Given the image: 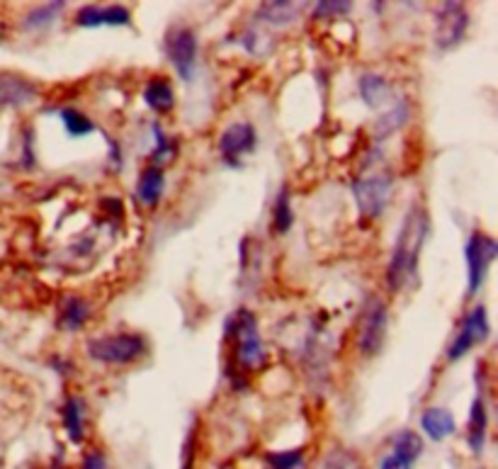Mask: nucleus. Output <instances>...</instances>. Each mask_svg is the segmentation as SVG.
Wrapping results in <instances>:
<instances>
[{
	"label": "nucleus",
	"instance_id": "1",
	"mask_svg": "<svg viewBox=\"0 0 498 469\" xmlns=\"http://www.w3.org/2000/svg\"><path fill=\"white\" fill-rule=\"evenodd\" d=\"M425 234H428V219L421 207H413L403 219V226L396 239L394 254L389 261L387 283L392 290H402L409 280H416L418 255L423 248Z\"/></svg>",
	"mask_w": 498,
	"mask_h": 469
},
{
	"label": "nucleus",
	"instance_id": "2",
	"mask_svg": "<svg viewBox=\"0 0 498 469\" xmlns=\"http://www.w3.org/2000/svg\"><path fill=\"white\" fill-rule=\"evenodd\" d=\"M224 334L226 338L236 343V363L241 365V370H258V367L265 365V348H263L261 331H258V321L251 312L231 314L226 326H224Z\"/></svg>",
	"mask_w": 498,
	"mask_h": 469
},
{
	"label": "nucleus",
	"instance_id": "3",
	"mask_svg": "<svg viewBox=\"0 0 498 469\" xmlns=\"http://www.w3.org/2000/svg\"><path fill=\"white\" fill-rule=\"evenodd\" d=\"M146 355V341L136 334L100 335L88 341V358L105 365H129Z\"/></svg>",
	"mask_w": 498,
	"mask_h": 469
},
{
	"label": "nucleus",
	"instance_id": "4",
	"mask_svg": "<svg viewBox=\"0 0 498 469\" xmlns=\"http://www.w3.org/2000/svg\"><path fill=\"white\" fill-rule=\"evenodd\" d=\"M464 255H467V270H469V294H476L479 287L486 280V273H489L491 263L496 261L498 255V244L491 236L482 234V231H474L467 239V248H464Z\"/></svg>",
	"mask_w": 498,
	"mask_h": 469
},
{
	"label": "nucleus",
	"instance_id": "5",
	"mask_svg": "<svg viewBox=\"0 0 498 469\" xmlns=\"http://www.w3.org/2000/svg\"><path fill=\"white\" fill-rule=\"evenodd\" d=\"M165 52H168V59H171L173 68L178 71V75L183 81H193L194 66H197V37L190 27H178V30L168 32L165 37Z\"/></svg>",
	"mask_w": 498,
	"mask_h": 469
},
{
	"label": "nucleus",
	"instance_id": "6",
	"mask_svg": "<svg viewBox=\"0 0 498 469\" xmlns=\"http://www.w3.org/2000/svg\"><path fill=\"white\" fill-rule=\"evenodd\" d=\"M353 195L357 200L360 216L364 219H377L387 207L389 195H392V178L389 175H372L353 183Z\"/></svg>",
	"mask_w": 498,
	"mask_h": 469
},
{
	"label": "nucleus",
	"instance_id": "7",
	"mask_svg": "<svg viewBox=\"0 0 498 469\" xmlns=\"http://www.w3.org/2000/svg\"><path fill=\"white\" fill-rule=\"evenodd\" d=\"M469 15L462 3H443L435 13V45L438 49H454L464 39Z\"/></svg>",
	"mask_w": 498,
	"mask_h": 469
},
{
	"label": "nucleus",
	"instance_id": "8",
	"mask_svg": "<svg viewBox=\"0 0 498 469\" xmlns=\"http://www.w3.org/2000/svg\"><path fill=\"white\" fill-rule=\"evenodd\" d=\"M384 334H387V304L380 299H372L370 306L364 309L360 335H357V348L364 358H374L380 353Z\"/></svg>",
	"mask_w": 498,
	"mask_h": 469
},
{
	"label": "nucleus",
	"instance_id": "9",
	"mask_svg": "<svg viewBox=\"0 0 498 469\" xmlns=\"http://www.w3.org/2000/svg\"><path fill=\"white\" fill-rule=\"evenodd\" d=\"M489 331L491 326L489 316H486V309H483L482 304L474 306V309L464 316V321H462V328L457 331L453 345L447 350V360H450V363H457L467 350L474 348L476 343L486 341Z\"/></svg>",
	"mask_w": 498,
	"mask_h": 469
},
{
	"label": "nucleus",
	"instance_id": "10",
	"mask_svg": "<svg viewBox=\"0 0 498 469\" xmlns=\"http://www.w3.org/2000/svg\"><path fill=\"white\" fill-rule=\"evenodd\" d=\"M255 142H258V136H255L254 125H248V122H236V125L224 129L222 136H219V151H222L224 164L236 168L238 158L244 154H251L255 149Z\"/></svg>",
	"mask_w": 498,
	"mask_h": 469
},
{
	"label": "nucleus",
	"instance_id": "11",
	"mask_svg": "<svg viewBox=\"0 0 498 469\" xmlns=\"http://www.w3.org/2000/svg\"><path fill=\"white\" fill-rule=\"evenodd\" d=\"M37 97V85L17 74H0V105L23 107Z\"/></svg>",
	"mask_w": 498,
	"mask_h": 469
},
{
	"label": "nucleus",
	"instance_id": "12",
	"mask_svg": "<svg viewBox=\"0 0 498 469\" xmlns=\"http://www.w3.org/2000/svg\"><path fill=\"white\" fill-rule=\"evenodd\" d=\"M486 428H489V418H486V404H483V396L479 394L472 402V411H469V425H467V443L469 450L474 454L483 453V445H486Z\"/></svg>",
	"mask_w": 498,
	"mask_h": 469
},
{
	"label": "nucleus",
	"instance_id": "13",
	"mask_svg": "<svg viewBox=\"0 0 498 469\" xmlns=\"http://www.w3.org/2000/svg\"><path fill=\"white\" fill-rule=\"evenodd\" d=\"M144 103H146V107L158 112V115L171 112L173 105H175V93H173L171 81L165 75H154L146 83V88H144Z\"/></svg>",
	"mask_w": 498,
	"mask_h": 469
},
{
	"label": "nucleus",
	"instance_id": "14",
	"mask_svg": "<svg viewBox=\"0 0 498 469\" xmlns=\"http://www.w3.org/2000/svg\"><path fill=\"white\" fill-rule=\"evenodd\" d=\"M421 428L431 440L440 443V440L450 438L457 428L454 424V416L447 409H440V406H431V409L423 411L421 416Z\"/></svg>",
	"mask_w": 498,
	"mask_h": 469
},
{
	"label": "nucleus",
	"instance_id": "15",
	"mask_svg": "<svg viewBox=\"0 0 498 469\" xmlns=\"http://www.w3.org/2000/svg\"><path fill=\"white\" fill-rule=\"evenodd\" d=\"M164 187H165L164 168L149 165V168L142 173V178H139V185H136V197H139V200H142V205H146V207H156L158 200L164 197Z\"/></svg>",
	"mask_w": 498,
	"mask_h": 469
},
{
	"label": "nucleus",
	"instance_id": "16",
	"mask_svg": "<svg viewBox=\"0 0 498 469\" xmlns=\"http://www.w3.org/2000/svg\"><path fill=\"white\" fill-rule=\"evenodd\" d=\"M88 319H90L88 302H83L81 297H74V294L64 299V304H61L59 309L61 328H66V331H81Z\"/></svg>",
	"mask_w": 498,
	"mask_h": 469
},
{
	"label": "nucleus",
	"instance_id": "17",
	"mask_svg": "<svg viewBox=\"0 0 498 469\" xmlns=\"http://www.w3.org/2000/svg\"><path fill=\"white\" fill-rule=\"evenodd\" d=\"M360 88V95L367 103V107H380L382 103H387L392 90H389V83L382 78L380 74H364L357 83Z\"/></svg>",
	"mask_w": 498,
	"mask_h": 469
},
{
	"label": "nucleus",
	"instance_id": "18",
	"mask_svg": "<svg viewBox=\"0 0 498 469\" xmlns=\"http://www.w3.org/2000/svg\"><path fill=\"white\" fill-rule=\"evenodd\" d=\"M64 428H66V435L71 443H83L85 438V425H83V402L71 396L66 404H64Z\"/></svg>",
	"mask_w": 498,
	"mask_h": 469
},
{
	"label": "nucleus",
	"instance_id": "19",
	"mask_svg": "<svg viewBox=\"0 0 498 469\" xmlns=\"http://www.w3.org/2000/svg\"><path fill=\"white\" fill-rule=\"evenodd\" d=\"M392 453L402 454V457H406V460H411L416 464L418 457L423 454V440H421L418 433L403 428V431L396 433L394 440H392Z\"/></svg>",
	"mask_w": 498,
	"mask_h": 469
},
{
	"label": "nucleus",
	"instance_id": "20",
	"mask_svg": "<svg viewBox=\"0 0 498 469\" xmlns=\"http://www.w3.org/2000/svg\"><path fill=\"white\" fill-rule=\"evenodd\" d=\"M406 120H409V105L406 103L394 105V107H392L387 115H382L380 122L374 125V136H377V139H387V136L394 135L396 129L402 127Z\"/></svg>",
	"mask_w": 498,
	"mask_h": 469
},
{
	"label": "nucleus",
	"instance_id": "21",
	"mask_svg": "<svg viewBox=\"0 0 498 469\" xmlns=\"http://www.w3.org/2000/svg\"><path fill=\"white\" fill-rule=\"evenodd\" d=\"M66 3H46V5H39V8L30 10L23 20L25 30H42L46 25H52L56 20L61 10H64Z\"/></svg>",
	"mask_w": 498,
	"mask_h": 469
},
{
	"label": "nucleus",
	"instance_id": "22",
	"mask_svg": "<svg viewBox=\"0 0 498 469\" xmlns=\"http://www.w3.org/2000/svg\"><path fill=\"white\" fill-rule=\"evenodd\" d=\"M61 122H64V129L71 136H88L90 132H95V122L90 120L88 115H83L81 110H75V107L61 110Z\"/></svg>",
	"mask_w": 498,
	"mask_h": 469
},
{
	"label": "nucleus",
	"instance_id": "23",
	"mask_svg": "<svg viewBox=\"0 0 498 469\" xmlns=\"http://www.w3.org/2000/svg\"><path fill=\"white\" fill-rule=\"evenodd\" d=\"M294 15H297V5L294 3H263L261 13H258V17H263L265 23L275 25V27L292 23Z\"/></svg>",
	"mask_w": 498,
	"mask_h": 469
},
{
	"label": "nucleus",
	"instance_id": "24",
	"mask_svg": "<svg viewBox=\"0 0 498 469\" xmlns=\"http://www.w3.org/2000/svg\"><path fill=\"white\" fill-rule=\"evenodd\" d=\"M292 205H290V190L283 187L280 193H277L275 200V209H273V224H275L277 234H287L292 226Z\"/></svg>",
	"mask_w": 498,
	"mask_h": 469
},
{
	"label": "nucleus",
	"instance_id": "25",
	"mask_svg": "<svg viewBox=\"0 0 498 469\" xmlns=\"http://www.w3.org/2000/svg\"><path fill=\"white\" fill-rule=\"evenodd\" d=\"M273 469H304V450H287V453L268 454Z\"/></svg>",
	"mask_w": 498,
	"mask_h": 469
},
{
	"label": "nucleus",
	"instance_id": "26",
	"mask_svg": "<svg viewBox=\"0 0 498 469\" xmlns=\"http://www.w3.org/2000/svg\"><path fill=\"white\" fill-rule=\"evenodd\" d=\"M154 135H156V151H154V165L161 168V164H171L173 158H175V142H171L168 136H164L161 127H154Z\"/></svg>",
	"mask_w": 498,
	"mask_h": 469
},
{
	"label": "nucleus",
	"instance_id": "27",
	"mask_svg": "<svg viewBox=\"0 0 498 469\" xmlns=\"http://www.w3.org/2000/svg\"><path fill=\"white\" fill-rule=\"evenodd\" d=\"M353 10V3H343V0H321L314 8V17H331V15H345Z\"/></svg>",
	"mask_w": 498,
	"mask_h": 469
},
{
	"label": "nucleus",
	"instance_id": "28",
	"mask_svg": "<svg viewBox=\"0 0 498 469\" xmlns=\"http://www.w3.org/2000/svg\"><path fill=\"white\" fill-rule=\"evenodd\" d=\"M75 25L78 27H103V8L100 5H83L75 13Z\"/></svg>",
	"mask_w": 498,
	"mask_h": 469
},
{
	"label": "nucleus",
	"instance_id": "29",
	"mask_svg": "<svg viewBox=\"0 0 498 469\" xmlns=\"http://www.w3.org/2000/svg\"><path fill=\"white\" fill-rule=\"evenodd\" d=\"M129 23H132V13L124 5H107V8H103V25L124 27Z\"/></svg>",
	"mask_w": 498,
	"mask_h": 469
},
{
	"label": "nucleus",
	"instance_id": "30",
	"mask_svg": "<svg viewBox=\"0 0 498 469\" xmlns=\"http://www.w3.org/2000/svg\"><path fill=\"white\" fill-rule=\"evenodd\" d=\"M380 469H413V462L402 457V454L389 453L387 457L380 462Z\"/></svg>",
	"mask_w": 498,
	"mask_h": 469
},
{
	"label": "nucleus",
	"instance_id": "31",
	"mask_svg": "<svg viewBox=\"0 0 498 469\" xmlns=\"http://www.w3.org/2000/svg\"><path fill=\"white\" fill-rule=\"evenodd\" d=\"M81 469H107V460H105L103 453H90L85 454Z\"/></svg>",
	"mask_w": 498,
	"mask_h": 469
}]
</instances>
